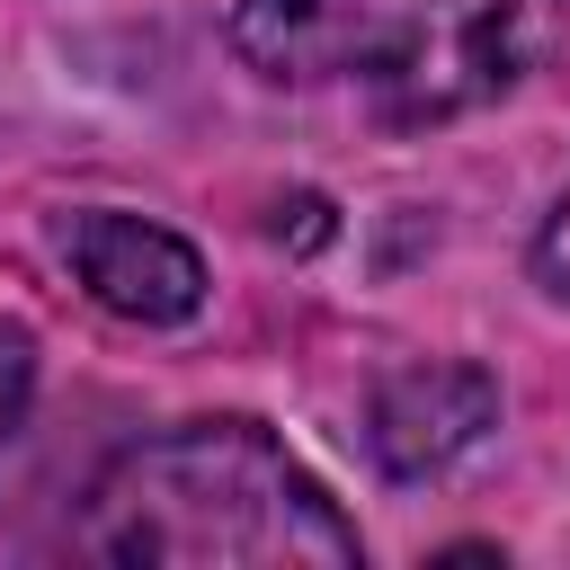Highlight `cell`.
Returning <instances> with one entry per match:
<instances>
[{
	"instance_id": "cell-2",
	"label": "cell",
	"mask_w": 570,
	"mask_h": 570,
	"mask_svg": "<svg viewBox=\"0 0 570 570\" xmlns=\"http://www.w3.org/2000/svg\"><path fill=\"white\" fill-rule=\"evenodd\" d=\"M570 0H240L232 53L276 89H330L419 134L517 98Z\"/></svg>"
},
{
	"instance_id": "cell-5",
	"label": "cell",
	"mask_w": 570,
	"mask_h": 570,
	"mask_svg": "<svg viewBox=\"0 0 570 570\" xmlns=\"http://www.w3.org/2000/svg\"><path fill=\"white\" fill-rule=\"evenodd\" d=\"M27 401H36V330H18V321H0V445L18 436V419H27Z\"/></svg>"
},
{
	"instance_id": "cell-6",
	"label": "cell",
	"mask_w": 570,
	"mask_h": 570,
	"mask_svg": "<svg viewBox=\"0 0 570 570\" xmlns=\"http://www.w3.org/2000/svg\"><path fill=\"white\" fill-rule=\"evenodd\" d=\"M534 276H543V294L570 303V187H561V205H552L543 232H534Z\"/></svg>"
},
{
	"instance_id": "cell-1",
	"label": "cell",
	"mask_w": 570,
	"mask_h": 570,
	"mask_svg": "<svg viewBox=\"0 0 570 570\" xmlns=\"http://www.w3.org/2000/svg\"><path fill=\"white\" fill-rule=\"evenodd\" d=\"M80 552L116 570H356L338 499L258 419H187L107 454L80 499Z\"/></svg>"
},
{
	"instance_id": "cell-3",
	"label": "cell",
	"mask_w": 570,
	"mask_h": 570,
	"mask_svg": "<svg viewBox=\"0 0 570 570\" xmlns=\"http://www.w3.org/2000/svg\"><path fill=\"white\" fill-rule=\"evenodd\" d=\"M53 240H62L71 285L98 312L134 321V330H178V321L205 312V258L169 223H142V214H116V205H80V214H62Z\"/></svg>"
},
{
	"instance_id": "cell-4",
	"label": "cell",
	"mask_w": 570,
	"mask_h": 570,
	"mask_svg": "<svg viewBox=\"0 0 570 570\" xmlns=\"http://www.w3.org/2000/svg\"><path fill=\"white\" fill-rule=\"evenodd\" d=\"M490 428H499V374L472 365V356L401 365V374H383L374 401H365V454H374L392 481H436V472H454Z\"/></svg>"
}]
</instances>
